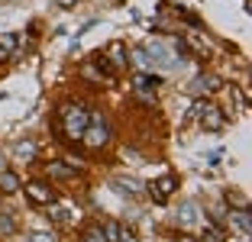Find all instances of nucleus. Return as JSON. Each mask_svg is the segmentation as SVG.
I'll use <instances>...</instances> for the list:
<instances>
[{"label": "nucleus", "instance_id": "nucleus-1", "mask_svg": "<svg viewBox=\"0 0 252 242\" xmlns=\"http://www.w3.org/2000/svg\"><path fill=\"white\" fill-rule=\"evenodd\" d=\"M88 120H91V110L84 103L71 100L59 110V126H62V132H65V139H71V142H81V132H84V126H88Z\"/></svg>", "mask_w": 252, "mask_h": 242}, {"label": "nucleus", "instance_id": "nucleus-2", "mask_svg": "<svg viewBox=\"0 0 252 242\" xmlns=\"http://www.w3.org/2000/svg\"><path fill=\"white\" fill-rule=\"evenodd\" d=\"M81 142L88 149H104L107 142H110V120H107L104 113L91 110V120H88V126H84V132H81Z\"/></svg>", "mask_w": 252, "mask_h": 242}, {"label": "nucleus", "instance_id": "nucleus-3", "mask_svg": "<svg viewBox=\"0 0 252 242\" xmlns=\"http://www.w3.org/2000/svg\"><path fill=\"white\" fill-rule=\"evenodd\" d=\"M191 113L200 120V126H204V129H210V132H220L223 126H226V120H223V110H220V107H214V103H197Z\"/></svg>", "mask_w": 252, "mask_h": 242}, {"label": "nucleus", "instance_id": "nucleus-4", "mask_svg": "<svg viewBox=\"0 0 252 242\" xmlns=\"http://www.w3.org/2000/svg\"><path fill=\"white\" fill-rule=\"evenodd\" d=\"M26 197H30L36 207H49V204L59 200V194H55V187L49 181H30L26 184Z\"/></svg>", "mask_w": 252, "mask_h": 242}, {"label": "nucleus", "instance_id": "nucleus-5", "mask_svg": "<svg viewBox=\"0 0 252 242\" xmlns=\"http://www.w3.org/2000/svg\"><path fill=\"white\" fill-rule=\"evenodd\" d=\"M175 187H178V178H175V175H165V178H158V181L149 184V197L156 200V204H165V200L175 194Z\"/></svg>", "mask_w": 252, "mask_h": 242}, {"label": "nucleus", "instance_id": "nucleus-6", "mask_svg": "<svg viewBox=\"0 0 252 242\" xmlns=\"http://www.w3.org/2000/svg\"><path fill=\"white\" fill-rule=\"evenodd\" d=\"M104 59H107V65H110L113 71H120V68H126V65H129V55H126V45L120 42V39H117V42H110V45H107Z\"/></svg>", "mask_w": 252, "mask_h": 242}, {"label": "nucleus", "instance_id": "nucleus-7", "mask_svg": "<svg viewBox=\"0 0 252 242\" xmlns=\"http://www.w3.org/2000/svg\"><path fill=\"white\" fill-rule=\"evenodd\" d=\"M13 155H16V161L20 165H30V161H36V155H39V146L32 139H20L13 146Z\"/></svg>", "mask_w": 252, "mask_h": 242}, {"label": "nucleus", "instance_id": "nucleus-8", "mask_svg": "<svg viewBox=\"0 0 252 242\" xmlns=\"http://www.w3.org/2000/svg\"><path fill=\"white\" fill-rule=\"evenodd\" d=\"M45 171H49V178H55V181H71V178H78V168L68 165V161H49Z\"/></svg>", "mask_w": 252, "mask_h": 242}, {"label": "nucleus", "instance_id": "nucleus-9", "mask_svg": "<svg viewBox=\"0 0 252 242\" xmlns=\"http://www.w3.org/2000/svg\"><path fill=\"white\" fill-rule=\"evenodd\" d=\"M220 84L223 81L217 78V74H200V78L191 84V91L194 94H214V91H220Z\"/></svg>", "mask_w": 252, "mask_h": 242}, {"label": "nucleus", "instance_id": "nucleus-10", "mask_svg": "<svg viewBox=\"0 0 252 242\" xmlns=\"http://www.w3.org/2000/svg\"><path fill=\"white\" fill-rule=\"evenodd\" d=\"M230 223L239 229L243 236H249V229H252V213H249V207H236V210L230 213Z\"/></svg>", "mask_w": 252, "mask_h": 242}, {"label": "nucleus", "instance_id": "nucleus-11", "mask_svg": "<svg viewBox=\"0 0 252 242\" xmlns=\"http://www.w3.org/2000/svg\"><path fill=\"white\" fill-rule=\"evenodd\" d=\"M23 184H20V175L16 171H0V194H20Z\"/></svg>", "mask_w": 252, "mask_h": 242}, {"label": "nucleus", "instance_id": "nucleus-12", "mask_svg": "<svg viewBox=\"0 0 252 242\" xmlns=\"http://www.w3.org/2000/svg\"><path fill=\"white\" fill-rule=\"evenodd\" d=\"M49 207H52V220L55 223H74V216H81V213H74L71 204H62V200H55V204H49Z\"/></svg>", "mask_w": 252, "mask_h": 242}, {"label": "nucleus", "instance_id": "nucleus-13", "mask_svg": "<svg viewBox=\"0 0 252 242\" xmlns=\"http://www.w3.org/2000/svg\"><path fill=\"white\" fill-rule=\"evenodd\" d=\"M113 187H117L120 194H129V197H133V194H139L142 184L136 181V178H113Z\"/></svg>", "mask_w": 252, "mask_h": 242}, {"label": "nucleus", "instance_id": "nucleus-14", "mask_svg": "<svg viewBox=\"0 0 252 242\" xmlns=\"http://www.w3.org/2000/svg\"><path fill=\"white\" fill-rule=\"evenodd\" d=\"M175 220H178L181 226H191V223L197 220V204H181V210L175 213Z\"/></svg>", "mask_w": 252, "mask_h": 242}, {"label": "nucleus", "instance_id": "nucleus-15", "mask_svg": "<svg viewBox=\"0 0 252 242\" xmlns=\"http://www.w3.org/2000/svg\"><path fill=\"white\" fill-rule=\"evenodd\" d=\"M126 55L133 59L136 68H149V65H152V59H149V52L142 49V45H136V49H133V52H126Z\"/></svg>", "mask_w": 252, "mask_h": 242}, {"label": "nucleus", "instance_id": "nucleus-16", "mask_svg": "<svg viewBox=\"0 0 252 242\" xmlns=\"http://www.w3.org/2000/svg\"><path fill=\"white\" fill-rule=\"evenodd\" d=\"M158 84H162V78H152V74H139V78H136V88H139L142 94H149V91H156Z\"/></svg>", "mask_w": 252, "mask_h": 242}, {"label": "nucleus", "instance_id": "nucleus-17", "mask_svg": "<svg viewBox=\"0 0 252 242\" xmlns=\"http://www.w3.org/2000/svg\"><path fill=\"white\" fill-rule=\"evenodd\" d=\"M16 42H20V39H16V32H0V49L7 52V55L16 49Z\"/></svg>", "mask_w": 252, "mask_h": 242}, {"label": "nucleus", "instance_id": "nucleus-18", "mask_svg": "<svg viewBox=\"0 0 252 242\" xmlns=\"http://www.w3.org/2000/svg\"><path fill=\"white\" fill-rule=\"evenodd\" d=\"M100 233H104V239L107 242H117V236H120V223H104V226H100Z\"/></svg>", "mask_w": 252, "mask_h": 242}, {"label": "nucleus", "instance_id": "nucleus-19", "mask_svg": "<svg viewBox=\"0 0 252 242\" xmlns=\"http://www.w3.org/2000/svg\"><path fill=\"white\" fill-rule=\"evenodd\" d=\"M81 242H107V239H104V233H100V226H88L84 236H81Z\"/></svg>", "mask_w": 252, "mask_h": 242}, {"label": "nucleus", "instance_id": "nucleus-20", "mask_svg": "<svg viewBox=\"0 0 252 242\" xmlns=\"http://www.w3.org/2000/svg\"><path fill=\"white\" fill-rule=\"evenodd\" d=\"M13 229H16L13 216H10V213H0V236H10Z\"/></svg>", "mask_w": 252, "mask_h": 242}, {"label": "nucleus", "instance_id": "nucleus-21", "mask_svg": "<svg viewBox=\"0 0 252 242\" xmlns=\"http://www.w3.org/2000/svg\"><path fill=\"white\" fill-rule=\"evenodd\" d=\"M117 242H139V236H136L133 229H126V226H120V236H117Z\"/></svg>", "mask_w": 252, "mask_h": 242}, {"label": "nucleus", "instance_id": "nucleus-22", "mask_svg": "<svg viewBox=\"0 0 252 242\" xmlns=\"http://www.w3.org/2000/svg\"><path fill=\"white\" fill-rule=\"evenodd\" d=\"M226 200H230V204H236V207H249V200H246L243 194H236V191H226Z\"/></svg>", "mask_w": 252, "mask_h": 242}, {"label": "nucleus", "instance_id": "nucleus-23", "mask_svg": "<svg viewBox=\"0 0 252 242\" xmlns=\"http://www.w3.org/2000/svg\"><path fill=\"white\" fill-rule=\"evenodd\" d=\"M30 242H59V239H55V233H32Z\"/></svg>", "mask_w": 252, "mask_h": 242}, {"label": "nucleus", "instance_id": "nucleus-24", "mask_svg": "<svg viewBox=\"0 0 252 242\" xmlns=\"http://www.w3.org/2000/svg\"><path fill=\"white\" fill-rule=\"evenodd\" d=\"M55 3H59V7H62V10H71V7H74V3H78V0H55Z\"/></svg>", "mask_w": 252, "mask_h": 242}, {"label": "nucleus", "instance_id": "nucleus-25", "mask_svg": "<svg viewBox=\"0 0 252 242\" xmlns=\"http://www.w3.org/2000/svg\"><path fill=\"white\" fill-rule=\"evenodd\" d=\"M10 59V55H7V52H3V49H0V61H7Z\"/></svg>", "mask_w": 252, "mask_h": 242}, {"label": "nucleus", "instance_id": "nucleus-26", "mask_svg": "<svg viewBox=\"0 0 252 242\" xmlns=\"http://www.w3.org/2000/svg\"><path fill=\"white\" fill-rule=\"evenodd\" d=\"M0 165H3V158H0ZM0 171H3V168H0Z\"/></svg>", "mask_w": 252, "mask_h": 242}]
</instances>
